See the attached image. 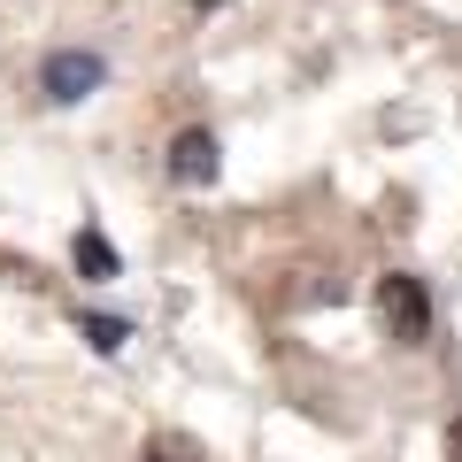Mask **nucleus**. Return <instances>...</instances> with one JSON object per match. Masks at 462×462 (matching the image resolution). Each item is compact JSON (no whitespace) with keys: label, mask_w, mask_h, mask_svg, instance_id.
<instances>
[{"label":"nucleus","mask_w":462,"mask_h":462,"mask_svg":"<svg viewBox=\"0 0 462 462\" xmlns=\"http://www.w3.org/2000/svg\"><path fill=\"white\" fill-rule=\"evenodd\" d=\"M100 85H108V62L85 47H54L47 62H39V93L54 100V108H78V100H93Z\"/></svg>","instance_id":"f257e3e1"},{"label":"nucleus","mask_w":462,"mask_h":462,"mask_svg":"<svg viewBox=\"0 0 462 462\" xmlns=\"http://www.w3.org/2000/svg\"><path fill=\"white\" fill-rule=\"evenodd\" d=\"M378 316H385V331H393L401 346H424L431 339V293H424V278H409V270L378 278Z\"/></svg>","instance_id":"f03ea898"},{"label":"nucleus","mask_w":462,"mask_h":462,"mask_svg":"<svg viewBox=\"0 0 462 462\" xmlns=\"http://www.w3.org/2000/svg\"><path fill=\"white\" fill-rule=\"evenodd\" d=\"M216 170H224V147H216L208 124H193V132L170 139V178L178 185H216Z\"/></svg>","instance_id":"7ed1b4c3"},{"label":"nucleus","mask_w":462,"mask_h":462,"mask_svg":"<svg viewBox=\"0 0 462 462\" xmlns=\"http://www.w3.org/2000/svg\"><path fill=\"white\" fill-rule=\"evenodd\" d=\"M69 263H78V278H93V285H100V278H116V270H124V263H116V247H108V239H100L93 224H85L78 239H69Z\"/></svg>","instance_id":"20e7f679"},{"label":"nucleus","mask_w":462,"mask_h":462,"mask_svg":"<svg viewBox=\"0 0 462 462\" xmlns=\"http://www.w3.org/2000/svg\"><path fill=\"white\" fill-rule=\"evenodd\" d=\"M85 339H93L100 355H116V346L132 339V324H124V316H85Z\"/></svg>","instance_id":"39448f33"},{"label":"nucleus","mask_w":462,"mask_h":462,"mask_svg":"<svg viewBox=\"0 0 462 462\" xmlns=\"http://www.w3.org/2000/svg\"><path fill=\"white\" fill-rule=\"evenodd\" d=\"M447 462H462V416L447 424Z\"/></svg>","instance_id":"423d86ee"},{"label":"nucleus","mask_w":462,"mask_h":462,"mask_svg":"<svg viewBox=\"0 0 462 462\" xmlns=\"http://www.w3.org/2000/svg\"><path fill=\"white\" fill-rule=\"evenodd\" d=\"M185 8H224V0H185Z\"/></svg>","instance_id":"0eeeda50"},{"label":"nucleus","mask_w":462,"mask_h":462,"mask_svg":"<svg viewBox=\"0 0 462 462\" xmlns=\"http://www.w3.org/2000/svg\"><path fill=\"white\" fill-rule=\"evenodd\" d=\"M147 462H170V455H147Z\"/></svg>","instance_id":"6e6552de"}]
</instances>
